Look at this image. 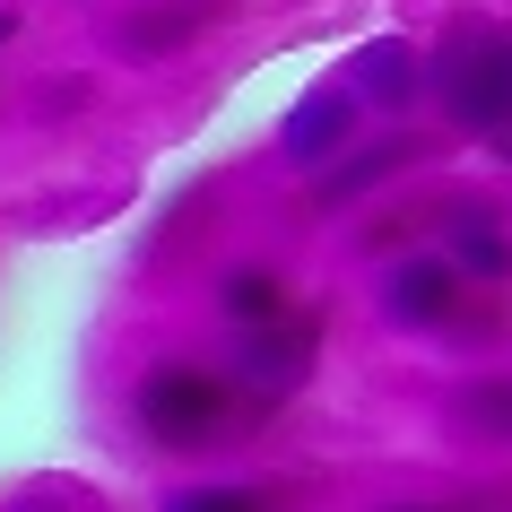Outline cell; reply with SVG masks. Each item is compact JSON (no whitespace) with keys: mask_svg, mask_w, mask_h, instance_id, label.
<instances>
[{"mask_svg":"<svg viewBox=\"0 0 512 512\" xmlns=\"http://www.w3.org/2000/svg\"><path fill=\"white\" fill-rule=\"evenodd\" d=\"M131 417H139V434H148L157 452H209V443L235 434L243 400H235V382L217 374V365H183V356H174V365H148V374H139Z\"/></svg>","mask_w":512,"mask_h":512,"instance_id":"2","label":"cell"},{"mask_svg":"<svg viewBox=\"0 0 512 512\" xmlns=\"http://www.w3.org/2000/svg\"><path fill=\"white\" fill-rule=\"evenodd\" d=\"M374 512H460V504H426V495H400V504H374Z\"/></svg>","mask_w":512,"mask_h":512,"instance_id":"13","label":"cell"},{"mask_svg":"<svg viewBox=\"0 0 512 512\" xmlns=\"http://www.w3.org/2000/svg\"><path fill=\"white\" fill-rule=\"evenodd\" d=\"M495 157H504V165H512V122H504V131H495Z\"/></svg>","mask_w":512,"mask_h":512,"instance_id":"15","label":"cell"},{"mask_svg":"<svg viewBox=\"0 0 512 512\" xmlns=\"http://www.w3.org/2000/svg\"><path fill=\"white\" fill-rule=\"evenodd\" d=\"M356 87L348 79H330V87H313V96H296L287 105V122H278V157L296 165V174H322L339 148H348V131H356Z\"/></svg>","mask_w":512,"mask_h":512,"instance_id":"5","label":"cell"},{"mask_svg":"<svg viewBox=\"0 0 512 512\" xmlns=\"http://www.w3.org/2000/svg\"><path fill=\"white\" fill-rule=\"evenodd\" d=\"M209 0H148V9H131V18H113L105 44L122 61H165V53H183V44H200L209 35Z\"/></svg>","mask_w":512,"mask_h":512,"instance_id":"8","label":"cell"},{"mask_svg":"<svg viewBox=\"0 0 512 512\" xmlns=\"http://www.w3.org/2000/svg\"><path fill=\"white\" fill-rule=\"evenodd\" d=\"M443 261H452L469 287H504V278H512V226H504V209H486V200L443 209Z\"/></svg>","mask_w":512,"mask_h":512,"instance_id":"7","label":"cell"},{"mask_svg":"<svg viewBox=\"0 0 512 512\" xmlns=\"http://www.w3.org/2000/svg\"><path fill=\"white\" fill-rule=\"evenodd\" d=\"M0 512H70V504H53V495H18V504H0Z\"/></svg>","mask_w":512,"mask_h":512,"instance_id":"14","label":"cell"},{"mask_svg":"<svg viewBox=\"0 0 512 512\" xmlns=\"http://www.w3.org/2000/svg\"><path fill=\"white\" fill-rule=\"evenodd\" d=\"M165 512H270L261 486H183V495H165Z\"/></svg>","mask_w":512,"mask_h":512,"instance_id":"12","label":"cell"},{"mask_svg":"<svg viewBox=\"0 0 512 512\" xmlns=\"http://www.w3.org/2000/svg\"><path fill=\"white\" fill-rule=\"evenodd\" d=\"M217 313L235 330H252V322H270V313H287V287H278V270H226L217 278Z\"/></svg>","mask_w":512,"mask_h":512,"instance_id":"11","label":"cell"},{"mask_svg":"<svg viewBox=\"0 0 512 512\" xmlns=\"http://www.w3.org/2000/svg\"><path fill=\"white\" fill-rule=\"evenodd\" d=\"M443 417H452V434H469V443H512V374H469L443 400Z\"/></svg>","mask_w":512,"mask_h":512,"instance_id":"10","label":"cell"},{"mask_svg":"<svg viewBox=\"0 0 512 512\" xmlns=\"http://www.w3.org/2000/svg\"><path fill=\"white\" fill-rule=\"evenodd\" d=\"M426 157V139H408V131H391V139H374V148H339V157L313 174V191H322V209H339V200H365L374 183H391V174H408V165Z\"/></svg>","mask_w":512,"mask_h":512,"instance_id":"9","label":"cell"},{"mask_svg":"<svg viewBox=\"0 0 512 512\" xmlns=\"http://www.w3.org/2000/svg\"><path fill=\"white\" fill-rule=\"evenodd\" d=\"M9 35H18V9H0V44H9Z\"/></svg>","mask_w":512,"mask_h":512,"instance_id":"16","label":"cell"},{"mask_svg":"<svg viewBox=\"0 0 512 512\" xmlns=\"http://www.w3.org/2000/svg\"><path fill=\"white\" fill-rule=\"evenodd\" d=\"M460 287L469 278L443 261V252H408V261H391V278H382V296H374V313L391 330H452L460 322Z\"/></svg>","mask_w":512,"mask_h":512,"instance_id":"4","label":"cell"},{"mask_svg":"<svg viewBox=\"0 0 512 512\" xmlns=\"http://www.w3.org/2000/svg\"><path fill=\"white\" fill-rule=\"evenodd\" d=\"M426 96H443V122L469 139H495L512 122V27H495L486 9L452 18L426 53Z\"/></svg>","mask_w":512,"mask_h":512,"instance_id":"1","label":"cell"},{"mask_svg":"<svg viewBox=\"0 0 512 512\" xmlns=\"http://www.w3.org/2000/svg\"><path fill=\"white\" fill-rule=\"evenodd\" d=\"M339 79L356 87V105H382V113H408L426 96V53L408 44V35H374V44H356L348 70Z\"/></svg>","mask_w":512,"mask_h":512,"instance_id":"6","label":"cell"},{"mask_svg":"<svg viewBox=\"0 0 512 512\" xmlns=\"http://www.w3.org/2000/svg\"><path fill=\"white\" fill-rule=\"evenodd\" d=\"M322 313H304V304H287V313H270V322H252L235 339V400L261 417V408H278V400H296L304 391V374H313V356H322Z\"/></svg>","mask_w":512,"mask_h":512,"instance_id":"3","label":"cell"}]
</instances>
